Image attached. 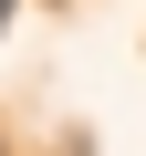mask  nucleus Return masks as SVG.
Instances as JSON below:
<instances>
[{"mask_svg": "<svg viewBox=\"0 0 146 156\" xmlns=\"http://www.w3.org/2000/svg\"><path fill=\"white\" fill-rule=\"evenodd\" d=\"M11 11H21V0H0V31H11Z\"/></svg>", "mask_w": 146, "mask_h": 156, "instance_id": "1", "label": "nucleus"}]
</instances>
